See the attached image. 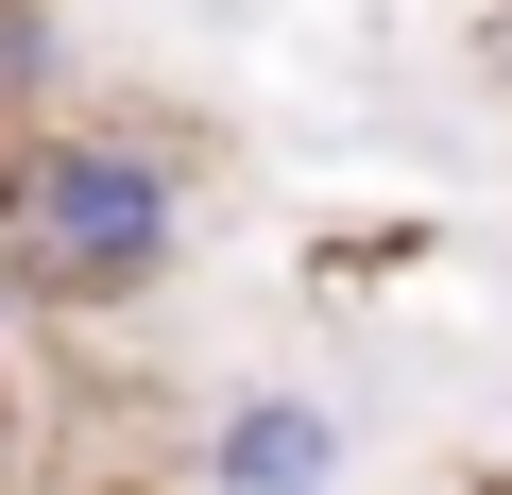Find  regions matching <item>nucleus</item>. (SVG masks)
I'll use <instances>...</instances> for the list:
<instances>
[{
	"instance_id": "nucleus-3",
	"label": "nucleus",
	"mask_w": 512,
	"mask_h": 495,
	"mask_svg": "<svg viewBox=\"0 0 512 495\" xmlns=\"http://www.w3.org/2000/svg\"><path fill=\"white\" fill-rule=\"evenodd\" d=\"M52 69H69V18H52V0H0V137L52 120Z\"/></svg>"
},
{
	"instance_id": "nucleus-2",
	"label": "nucleus",
	"mask_w": 512,
	"mask_h": 495,
	"mask_svg": "<svg viewBox=\"0 0 512 495\" xmlns=\"http://www.w3.org/2000/svg\"><path fill=\"white\" fill-rule=\"evenodd\" d=\"M205 495H342V410L325 393H222L205 410Z\"/></svg>"
},
{
	"instance_id": "nucleus-1",
	"label": "nucleus",
	"mask_w": 512,
	"mask_h": 495,
	"mask_svg": "<svg viewBox=\"0 0 512 495\" xmlns=\"http://www.w3.org/2000/svg\"><path fill=\"white\" fill-rule=\"evenodd\" d=\"M0 239H18L35 308H137L188 257V154L137 120H35L0 137Z\"/></svg>"
}]
</instances>
